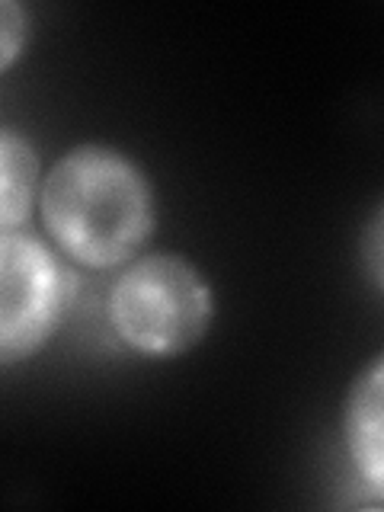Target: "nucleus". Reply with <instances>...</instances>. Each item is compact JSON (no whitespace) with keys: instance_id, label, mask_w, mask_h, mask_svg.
<instances>
[{"instance_id":"f257e3e1","label":"nucleus","mask_w":384,"mask_h":512,"mask_svg":"<svg viewBox=\"0 0 384 512\" xmlns=\"http://www.w3.org/2000/svg\"><path fill=\"white\" fill-rule=\"evenodd\" d=\"M157 189L141 160L109 141H80L45 167L39 228L64 260L119 272L157 231Z\"/></svg>"},{"instance_id":"0eeeda50","label":"nucleus","mask_w":384,"mask_h":512,"mask_svg":"<svg viewBox=\"0 0 384 512\" xmlns=\"http://www.w3.org/2000/svg\"><path fill=\"white\" fill-rule=\"evenodd\" d=\"M356 256H359V269L368 288L384 298V199L368 212V218L359 228L356 240Z\"/></svg>"},{"instance_id":"f03ea898","label":"nucleus","mask_w":384,"mask_h":512,"mask_svg":"<svg viewBox=\"0 0 384 512\" xmlns=\"http://www.w3.org/2000/svg\"><path fill=\"white\" fill-rule=\"evenodd\" d=\"M218 320L212 276L186 253L144 250L122 266L103 295V324L122 352L173 362L208 340Z\"/></svg>"},{"instance_id":"423d86ee","label":"nucleus","mask_w":384,"mask_h":512,"mask_svg":"<svg viewBox=\"0 0 384 512\" xmlns=\"http://www.w3.org/2000/svg\"><path fill=\"white\" fill-rule=\"evenodd\" d=\"M32 10L20 0L0 4V74H13V68L26 58L32 45Z\"/></svg>"},{"instance_id":"39448f33","label":"nucleus","mask_w":384,"mask_h":512,"mask_svg":"<svg viewBox=\"0 0 384 512\" xmlns=\"http://www.w3.org/2000/svg\"><path fill=\"white\" fill-rule=\"evenodd\" d=\"M45 180L42 154L16 125L0 128V234L26 231L39 215Z\"/></svg>"},{"instance_id":"20e7f679","label":"nucleus","mask_w":384,"mask_h":512,"mask_svg":"<svg viewBox=\"0 0 384 512\" xmlns=\"http://www.w3.org/2000/svg\"><path fill=\"white\" fill-rule=\"evenodd\" d=\"M340 452L359 490L384 506V349L352 375L343 394Z\"/></svg>"},{"instance_id":"7ed1b4c3","label":"nucleus","mask_w":384,"mask_h":512,"mask_svg":"<svg viewBox=\"0 0 384 512\" xmlns=\"http://www.w3.org/2000/svg\"><path fill=\"white\" fill-rule=\"evenodd\" d=\"M77 295L71 263L45 234H0V368L26 365L48 349Z\"/></svg>"}]
</instances>
